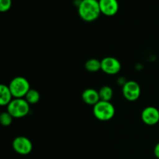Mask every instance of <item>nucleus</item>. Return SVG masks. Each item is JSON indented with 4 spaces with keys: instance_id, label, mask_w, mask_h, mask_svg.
<instances>
[{
    "instance_id": "9",
    "label": "nucleus",
    "mask_w": 159,
    "mask_h": 159,
    "mask_svg": "<svg viewBox=\"0 0 159 159\" xmlns=\"http://www.w3.org/2000/svg\"><path fill=\"white\" fill-rule=\"evenodd\" d=\"M101 13L107 16H113L119 10L117 0H99Z\"/></svg>"
},
{
    "instance_id": "3",
    "label": "nucleus",
    "mask_w": 159,
    "mask_h": 159,
    "mask_svg": "<svg viewBox=\"0 0 159 159\" xmlns=\"http://www.w3.org/2000/svg\"><path fill=\"white\" fill-rule=\"evenodd\" d=\"M9 88L13 97L16 99H20L26 96V93L30 89V85L26 78L17 76L9 82Z\"/></svg>"
},
{
    "instance_id": "13",
    "label": "nucleus",
    "mask_w": 159,
    "mask_h": 159,
    "mask_svg": "<svg viewBox=\"0 0 159 159\" xmlns=\"http://www.w3.org/2000/svg\"><path fill=\"white\" fill-rule=\"evenodd\" d=\"M85 68L89 72H96L101 70V61L96 58L89 59L85 63Z\"/></svg>"
},
{
    "instance_id": "10",
    "label": "nucleus",
    "mask_w": 159,
    "mask_h": 159,
    "mask_svg": "<svg viewBox=\"0 0 159 159\" xmlns=\"http://www.w3.org/2000/svg\"><path fill=\"white\" fill-rule=\"evenodd\" d=\"M82 98L85 103L93 107L100 101L99 91L94 89H87L84 90L82 94Z\"/></svg>"
},
{
    "instance_id": "6",
    "label": "nucleus",
    "mask_w": 159,
    "mask_h": 159,
    "mask_svg": "<svg viewBox=\"0 0 159 159\" xmlns=\"http://www.w3.org/2000/svg\"><path fill=\"white\" fill-rule=\"evenodd\" d=\"M12 148L17 154L27 155L32 152L33 144L30 140L25 136H18L12 141Z\"/></svg>"
},
{
    "instance_id": "17",
    "label": "nucleus",
    "mask_w": 159,
    "mask_h": 159,
    "mask_svg": "<svg viewBox=\"0 0 159 159\" xmlns=\"http://www.w3.org/2000/svg\"><path fill=\"white\" fill-rule=\"evenodd\" d=\"M154 155H155V156L157 158L159 159V142L157 143L156 145L155 146V148H154Z\"/></svg>"
},
{
    "instance_id": "12",
    "label": "nucleus",
    "mask_w": 159,
    "mask_h": 159,
    "mask_svg": "<svg viewBox=\"0 0 159 159\" xmlns=\"http://www.w3.org/2000/svg\"><path fill=\"white\" fill-rule=\"evenodd\" d=\"M99 95L100 100L110 102L113 96V90L109 85H103L99 90Z\"/></svg>"
},
{
    "instance_id": "7",
    "label": "nucleus",
    "mask_w": 159,
    "mask_h": 159,
    "mask_svg": "<svg viewBox=\"0 0 159 159\" xmlns=\"http://www.w3.org/2000/svg\"><path fill=\"white\" fill-rule=\"evenodd\" d=\"M101 70L106 74L114 75L121 70V64L116 57H106L101 60Z\"/></svg>"
},
{
    "instance_id": "14",
    "label": "nucleus",
    "mask_w": 159,
    "mask_h": 159,
    "mask_svg": "<svg viewBox=\"0 0 159 159\" xmlns=\"http://www.w3.org/2000/svg\"><path fill=\"white\" fill-rule=\"evenodd\" d=\"M24 99L27 101L30 105H34L40 101V95L37 90L34 89H30L29 92L26 93Z\"/></svg>"
},
{
    "instance_id": "8",
    "label": "nucleus",
    "mask_w": 159,
    "mask_h": 159,
    "mask_svg": "<svg viewBox=\"0 0 159 159\" xmlns=\"http://www.w3.org/2000/svg\"><path fill=\"white\" fill-rule=\"evenodd\" d=\"M141 120L148 126H155L159 122V110L155 107H147L141 113Z\"/></svg>"
},
{
    "instance_id": "4",
    "label": "nucleus",
    "mask_w": 159,
    "mask_h": 159,
    "mask_svg": "<svg viewBox=\"0 0 159 159\" xmlns=\"http://www.w3.org/2000/svg\"><path fill=\"white\" fill-rule=\"evenodd\" d=\"M30 104L24 98L16 99L14 98L7 106V111L16 119L26 116L30 112Z\"/></svg>"
},
{
    "instance_id": "1",
    "label": "nucleus",
    "mask_w": 159,
    "mask_h": 159,
    "mask_svg": "<svg viewBox=\"0 0 159 159\" xmlns=\"http://www.w3.org/2000/svg\"><path fill=\"white\" fill-rule=\"evenodd\" d=\"M78 13L85 22L97 20L101 14L99 0H81L78 6Z\"/></svg>"
},
{
    "instance_id": "15",
    "label": "nucleus",
    "mask_w": 159,
    "mask_h": 159,
    "mask_svg": "<svg viewBox=\"0 0 159 159\" xmlns=\"http://www.w3.org/2000/svg\"><path fill=\"white\" fill-rule=\"evenodd\" d=\"M12 120H13V117L8 111L3 112L0 115V121H1L2 125L4 126V127L10 126L12 124Z\"/></svg>"
},
{
    "instance_id": "11",
    "label": "nucleus",
    "mask_w": 159,
    "mask_h": 159,
    "mask_svg": "<svg viewBox=\"0 0 159 159\" xmlns=\"http://www.w3.org/2000/svg\"><path fill=\"white\" fill-rule=\"evenodd\" d=\"M14 99L9 85L2 84L0 85V105L2 107H7L11 101Z\"/></svg>"
},
{
    "instance_id": "5",
    "label": "nucleus",
    "mask_w": 159,
    "mask_h": 159,
    "mask_svg": "<svg viewBox=\"0 0 159 159\" xmlns=\"http://www.w3.org/2000/svg\"><path fill=\"white\" fill-rule=\"evenodd\" d=\"M141 86L135 81H127L124 85H122L123 96L130 102L138 100L141 96Z\"/></svg>"
},
{
    "instance_id": "16",
    "label": "nucleus",
    "mask_w": 159,
    "mask_h": 159,
    "mask_svg": "<svg viewBox=\"0 0 159 159\" xmlns=\"http://www.w3.org/2000/svg\"><path fill=\"white\" fill-rule=\"evenodd\" d=\"M12 7V0H0V11L5 12L9 11Z\"/></svg>"
},
{
    "instance_id": "2",
    "label": "nucleus",
    "mask_w": 159,
    "mask_h": 159,
    "mask_svg": "<svg viewBox=\"0 0 159 159\" xmlns=\"http://www.w3.org/2000/svg\"><path fill=\"white\" fill-rule=\"evenodd\" d=\"M93 115L100 121L110 120L115 115V107L108 101L100 100L93 106Z\"/></svg>"
}]
</instances>
